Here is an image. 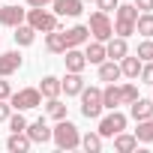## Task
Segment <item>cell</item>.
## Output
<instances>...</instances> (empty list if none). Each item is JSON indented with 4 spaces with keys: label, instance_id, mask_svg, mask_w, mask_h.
I'll use <instances>...</instances> for the list:
<instances>
[{
    "label": "cell",
    "instance_id": "6da1fadb",
    "mask_svg": "<svg viewBox=\"0 0 153 153\" xmlns=\"http://www.w3.org/2000/svg\"><path fill=\"white\" fill-rule=\"evenodd\" d=\"M51 138H54V144H57L60 150H75V147H81L78 126H75V123H69L66 117H63V120H57V126L51 129Z\"/></svg>",
    "mask_w": 153,
    "mask_h": 153
},
{
    "label": "cell",
    "instance_id": "7a4b0ae2",
    "mask_svg": "<svg viewBox=\"0 0 153 153\" xmlns=\"http://www.w3.org/2000/svg\"><path fill=\"white\" fill-rule=\"evenodd\" d=\"M135 18H138L135 3H117V9H114V33L129 39L135 33Z\"/></svg>",
    "mask_w": 153,
    "mask_h": 153
},
{
    "label": "cell",
    "instance_id": "3957f363",
    "mask_svg": "<svg viewBox=\"0 0 153 153\" xmlns=\"http://www.w3.org/2000/svg\"><path fill=\"white\" fill-rule=\"evenodd\" d=\"M24 18H27V24H30L36 33H39V30H42V33L57 30V15H54V12H48L45 6H30Z\"/></svg>",
    "mask_w": 153,
    "mask_h": 153
},
{
    "label": "cell",
    "instance_id": "277c9868",
    "mask_svg": "<svg viewBox=\"0 0 153 153\" xmlns=\"http://www.w3.org/2000/svg\"><path fill=\"white\" fill-rule=\"evenodd\" d=\"M78 96H81V114L87 120H96L102 114V90L99 87H84Z\"/></svg>",
    "mask_w": 153,
    "mask_h": 153
},
{
    "label": "cell",
    "instance_id": "5b68a950",
    "mask_svg": "<svg viewBox=\"0 0 153 153\" xmlns=\"http://www.w3.org/2000/svg\"><path fill=\"white\" fill-rule=\"evenodd\" d=\"M87 27H90V36H93V39H99V42H108V39L114 36V24H111L108 12H99V9H96V12L90 15Z\"/></svg>",
    "mask_w": 153,
    "mask_h": 153
},
{
    "label": "cell",
    "instance_id": "8992f818",
    "mask_svg": "<svg viewBox=\"0 0 153 153\" xmlns=\"http://www.w3.org/2000/svg\"><path fill=\"white\" fill-rule=\"evenodd\" d=\"M9 105H12L15 111L39 108V105H42V93H39V87H24V90H18V93L9 96Z\"/></svg>",
    "mask_w": 153,
    "mask_h": 153
},
{
    "label": "cell",
    "instance_id": "52a82bcc",
    "mask_svg": "<svg viewBox=\"0 0 153 153\" xmlns=\"http://www.w3.org/2000/svg\"><path fill=\"white\" fill-rule=\"evenodd\" d=\"M126 129V114H120L117 108H111V114H105V117H99V135L102 138H114L117 132H123Z\"/></svg>",
    "mask_w": 153,
    "mask_h": 153
},
{
    "label": "cell",
    "instance_id": "ba28073f",
    "mask_svg": "<svg viewBox=\"0 0 153 153\" xmlns=\"http://www.w3.org/2000/svg\"><path fill=\"white\" fill-rule=\"evenodd\" d=\"M54 15H69V18H78L81 12H84V0H54Z\"/></svg>",
    "mask_w": 153,
    "mask_h": 153
},
{
    "label": "cell",
    "instance_id": "9c48e42d",
    "mask_svg": "<svg viewBox=\"0 0 153 153\" xmlns=\"http://www.w3.org/2000/svg\"><path fill=\"white\" fill-rule=\"evenodd\" d=\"M24 132L30 135V141H33V144H45V141H51V129H48L45 117H39V120L27 123V129H24Z\"/></svg>",
    "mask_w": 153,
    "mask_h": 153
},
{
    "label": "cell",
    "instance_id": "30bf717a",
    "mask_svg": "<svg viewBox=\"0 0 153 153\" xmlns=\"http://www.w3.org/2000/svg\"><path fill=\"white\" fill-rule=\"evenodd\" d=\"M21 63H24V57H21L18 51H3V54H0V75H3V78H9L12 72L21 69Z\"/></svg>",
    "mask_w": 153,
    "mask_h": 153
},
{
    "label": "cell",
    "instance_id": "8fae6325",
    "mask_svg": "<svg viewBox=\"0 0 153 153\" xmlns=\"http://www.w3.org/2000/svg\"><path fill=\"white\" fill-rule=\"evenodd\" d=\"M63 36H66V48H78V45H84V42L90 39V27H87V24H75V27H69Z\"/></svg>",
    "mask_w": 153,
    "mask_h": 153
},
{
    "label": "cell",
    "instance_id": "7c38bea8",
    "mask_svg": "<svg viewBox=\"0 0 153 153\" xmlns=\"http://www.w3.org/2000/svg\"><path fill=\"white\" fill-rule=\"evenodd\" d=\"M24 15H27V9H21V6H0V24H3V27L21 24Z\"/></svg>",
    "mask_w": 153,
    "mask_h": 153
},
{
    "label": "cell",
    "instance_id": "4fadbf2b",
    "mask_svg": "<svg viewBox=\"0 0 153 153\" xmlns=\"http://www.w3.org/2000/svg\"><path fill=\"white\" fill-rule=\"evenodd\" d=\"M60 90L66 96H78L84 90V78H81V72H66V78L60 81Z\"/></svg>",
    "mask_w": 153,
    "mask_h": 153
},
{
    "label": "cell",
    "instance_id": "5bb4252c",
    "mask_svg": "<svg viewBox=\"0 0 153 153\" xmlns=\"http://www.w3.org/2000/svg\"><path fill=\"white\" fill-rule=\"evenodd\" d=\"M66 57V72H84V66H87V57H84V51H78V48H66L63 51Z\"/></svg>",
    "mask_w": 153,
    "mask_h": 153
},
{
    "label": "cell",
    "instance_id": "9a60e30c",
    "mask_svg": "<svg viewBox=\"0 0 153 153\" xmlns=\"http://www.w3.org/2000/svg\"><path fill=\"white\" fill-rule=\"evenodd\" d=\"M105 54H108V60H120V57H126V54H129L126 39H123V36H111V39L105 42Z\"/></svg>",
    "mask_w": 153,
    "mask_h": 153
},
{
    "label": "cell",
    "instance_id": "2e32d148",
    "mask_svg": "<svg viewBox=\"0 0 153 153\" xmlns=\"http://www.w3.org/2000/svg\"><path fill=\"white\" fill-rule=\"evenodd\" d=\"M30 147H33V141H30L27 132H12L9 141H6V150H9V153H27Z\"/></svg>",
    "mask_w": 153,
    "mask_h": 153
},
{
    "label": "cell",
    "instance_id": "e0dca14e",
    "mask_svg": "<svg viewBox=\"0 0 153 153\" xmlns=\"http://www.w3.org/2000/svg\"><path fill=\"white\" fill-rule=\"evenodd\" d=\"M117 63H120V75H126V78H138V72H141V57L138 54H126Z\"/></svg>",
    "mask_w": 153,
    "mask_h": 153
},
{
    "label": "cell",
    "instance_id": "ac0fdd59",
    "mask_svg": "<svg viewBox=\"0 0 153 153\" xmlns=\"http://www.w3.org/2000/svg\"><path fill=\"white\" fill-rule=\"evenodd\" d=\"M84 45H87V48H84V57H87V63H96V66H99V63L108 57V54H105V42H99V39H93V42H90V39H87Z\"/></svg>",
    "mask_w": 153,
    "mask_h": 153
},
{
    "label": "cell",
    "instance_id": "d6986e66",
    "mask_svg": "<svg viewBox=\"0 0 153 153\" xmlns=\"http://www.w3.org/2000/svg\"><path fill=\"white\" fill-rule=\"evenodd\" d=\"M129 114H132V120L138 123V120H147V117H153V99H135L132 102V108H129Z\"/></svg>",
    "mask_w": 153,
    "mask_h": 153
},
{
    "label": "cell",
    "instance_id": "ffe728a7",
    "mask_svg": "<svg viewBox=\"0 0 153 153\" xmlns=\"http://www.w3.org/2000/svg\"><path fill=\"white\" fill-rule=\"evenodd\" d=\"M99 81H120V63L117 60H102L99 63Z\"/></svg>",
    "mask_w": 153,
    "mask_h": 153
},
{
    "label": "cell",
    "instance_id": "44dd1931",
    "mask_svg": "<svg viewBox=\"0 0 153 153\" xmlns=\"http://www.w3.org/2000/svg\"><path fill=\"white\" fill-rule=\"evenodd\" d=\"M45 48H48L51 54H63V51H66V36H63L60 30H48V33H45Z\"/></svg>",
    "mask_w": 153,
    "mask_h": 153
},
{
    "label": "cell",
    "instance_id": "7402d4cb",
    "mask_svg": "<svg viewBox=\"0 0 153 153\" xmlns=\"http://www.w3.org/2000/svg\"><path fill=\"white\" fill-rule=\"evenodd\" d=\"M39 93H42L45 99L60 96V93H63V90H60V78H54V75H45V78L39 81Z\"/></svg>",
    "mask_w": 153,
    "mask_h": 153
},
{
    "label": "cell",
    "instance_id": "603a6c76",
    "mask_svg": "<svg viewBox=\"0 0 153 153\" xmlns=\"http://www.w3.org/2000/svg\"><path fill=\"white\" fill-rule=\"evenodd\" d=\"M135 147H138L135 132H132V135H126V132H117V135H114V150H117V153H132Z\"/></svg>",
    "mask_w": 153,
    "mask_h": 153
},
{
    "label": "cell",
    "instance_id": "cb8c5ba5",
    "mask_svg": "<svg viewBox=\"0 0 153 153\" xmlns=\"http://www.w3.org/2000/svg\"><path fill=\"white\" fill-rule=\"evenodd\" d=\"M135 33H141L144 39H153V12H138V18H135Z\"/></svg>",
    "mask_w": 153,
    "mask_h": 153
},
{
    "label": "cell",
    "instance_id": "d4e9b609",
    "mask_svg": "<svg viewBox=\"0 0 153 153\" xmlns=\"http://www.w3.org/2000/svg\"><path fill=\"white\" fill-rule=\"evenodd\" d=\"M117 105H123V102H120V87L111 81V84L102 90V108H108V111H111V108H117Z\"/></svg>",
    "mask_w": 153,
    "mask_h": 153
},
{
    "label": "cell",
    "instance_id": "484cf974",
    "mask_svg": "<svg viewBox=\"0 0 153 153\" xmlns=\"http://www.w3.org/2000/svg\"><path fill=\"white\" fill-rule=\"evenodd\" d=\"M12 36H15V42H18V45H33L36 30H33L30 24H24V21H21V24H15V33H12Z\"/></svg>",
    "mask_w": 153,
    "mask_h": 153
},
{
    "label": "cell",
    "instance_id": "4316f807",
    "mask_svg": "<svg viewBox=\"0 0 153 153\" xmlns=\"http://www.w3.org/2000/svg\"><path fill=\"white\" fill-rule=\"evenodd\" d=\"M81 147H84L87 153H99V150H102V135H99V132H87V135L81 138Z\"/></svg>",
    "mask_w": 153,
    "mask_h": 153
},
{
    "label": "cell",
    "instance_id": "83f0119b",
    "mask_svg": "<svg viewBox=\"0 0 153 153\" xmlns=\"http://www.w3.org/2000/svg\"><path fill=\"white\" fill-rule=\"evenodd\" d=\"M135 138L138 141H153V117H147V120H138V129H135Z\"/></svg>",
    "mask_w": 153,
    "mask_h": 153
},
{
    "label": "cell",
    "instance_id": "f1b7e54d",
    "mask_svg": "<svg viewBox=\"0 0 153 153\" xmlns=\"http://www.w3.org/2000/svg\"><path fill=\"white\" fill-rule=\"evenodd\" d=\"M45 111H48V117H51V120H63V117H66V105H63L57 96H54V99H48Z\"/></svg>",
    "mask_w": 153,
    "mask_h": 153
},
{
    "label": "cell",
    "instance_id": "f546056e",
    "mask_svg": "<svg viewBox=\"0 0 153 153\" xmlns=\"http://www.w3.org/2000/svg\"><path fill=\"white\" fill-rule=\"evenodd\" d=\"M138 99V87L132 84V81H126V84H120V102H126V105H132Z\"/></svg>",
    "mask_w": 153,
    "mask_h": 153
},
{
    "label": "cell",
    "instance_id": "4dcf8cb0",
    "mask_svg": "<svg viewBox=\"0 0 153 153\" xmlns=\"http://www.w3.org/2000/svg\"><path fill=\"white\" fill-rule=\"evenodd\" d=\"M9 129H12V132H24V129H27V117H24L21 111H18V114H9Z\"/></svg>",
    "mask_w": 153,
    "mask_h": 153
},
{
    "label": "cell",
    "instance_id": "1f68e13d",
    "mask_svg": "<svg viewBox=\"0 0 153 153\" xmlns=\"http://www.w3.org/2000/svg\"><path fill=\"white\" fill-rule=\"evenodd\" d=\"M138 57H141V63H147V60H153V39H144L141 45H138V51H135Z\"/></svg>",
    "mask_w": 153,
    "mask_h": 153
},
{
    "label": "cell",
    "instance_id": "d6a6232c",
    "mask_svg": "<svg viewBox=\"0 0 153 153\" xmlns=\"http://www.w3.org/2000/svg\"><path fill=\"white\" fill-rule=\"evenodd\" d=\"M138 78H141V84H150V87H153V60L141 63V72H138Z\"/></svg>",
    "mask_w": 153,
    "mask_h": 153
},
{
    "label": "cell",
    "instance_id": "836d02e7",
    "mask_svg": "<svg viewBox=\"0 0 153 153\" xmlns=\"http://www.w3.org/2000/svg\"><path fill=\"white\" fill-rule=\"evenodd\" d=\"M9 96H12V84L0 75V99H9Z\"/></svg>",
    "mask_w": 153,
    "mask_h": 153
},
{
    "label": "cell",
    "instance_id": "e575fe53",
    "mask_svg": "<svg viewBox=\"0 0 153 153\" xmlns=\"http://www.w3.org/2000/svg\"><path fill=\"white\" fill-rule=\"evenodd\" d=\"M9 114H12V105H9V99H0V123H3V120H9Z\"/></svg>",
    "mask_w": 153,
    "mask_h": 153
},
{
    "label": "cell",
    "instance_id": "d590c367",
    "mask_svg": "<svg viewBox=\"0 0 153 153\" xmlns=\"http://www.w3.org/2000/svg\"><path fill=\"white\" fill-rule=\"evenodd\" d=\"M96 6H99V12H114L117 0H96Z\"/></svg>",
    "mask_w": 153,
    "mask_h": 153
},
{
    "label": "cell",
    "instance_id": "8d00e7d4",
    "mask_svg": "<svg viewBox=\"0 0 153 153\" xmlns=\"http://www.w3.org/2000/svg\"><path fill=\"white\" fill-rule=\"evenodd\" d=\"M135 9L138 12H153V0H135Z\"/></svg>",
    "mask_w": 153,
    "mask_h": 153
},
{
    "label": "cell",
    "instance_id": "74e56055",
    "mask_svg": "<svg viewBox=\"0 0 153 153\" xmlns=\"http://www.w3.org/2000/svg\"><path fill=\"white\" fill-rule=\"evenodd\" d=\"M27 6H45V3H54V0H24Z\"/></svg>",
    "mask_w": 153,
    "mask_h": 153
}]
</instances>
